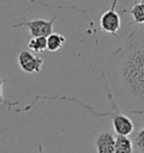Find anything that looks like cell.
<instances>
[{
  "label": "cell",
  "mask_w": 144,
  "mask_h": 153,
  "mask_svg": "<svg viewBox=\"0 0 144 153\" xmlns=\"http://www.w3.org/2000/svg\"><path fill=\"white\" fill-rule=\"evenodd\" d=\"M132 29L123 44L111 53L107 73L126 102V111L144 113V25Z\"/></svg>",
  "instance_id": "6da1fadb"
},
{
  "label": "cell",
  "mask_w": 144,
  "mask_h": 153,
  "mask_svg": "<svg viewBox=\"0 0 144 153\" xmlns=\"http://www.w3.org/2000/svg\"><path fill=\"white\" fill-rule=\"evenodd\" d=\"M104 83H105V88H106V92L108 95V98L111 100V105L114 107V110L111 113V120H113V127H114V131L116 132L117 135H130L134 132V123L133 120H131L128 116L122 114L120 113V106H117L115 101V98L114 96L111 95V89L108 87V82L106 81V79L104 78Z\"/></svg>",
  "instance_id": "7a4b0ae2"
},
{
  "label": "cell",
  "mask_w": 144,
  "mask_h": 153,
  "mask_svg": "<svg viewBox=\"0 0 144 153\" xmlns=\"http://www.w3.org/2000/svg\"><path fill=\"white\" fill-rule=\"evenodd\" d=\"M58 18V15H55L52 19L45 20V19H34V20H24L22 23L14 24L13 27H26L29 29L32 37H37V36H45L48 37V35L53 33V25L55 19Z\"/></svg>",
  "instance_id": "3957f363"
},
{
  "label": "cell",
  "mask_w": 144,
  "mask_h": 153,
  "mask_svg": "<svg viewBox=\"0 0 144 153\" xmlns=\"http://www.w3.org/2000/svg\"><path fill=\"white\" fill-rule=\"evenodd\" d=\"M117 1L118 0H113L111 8L106 10L104 14L101 15L99 24H100V28L106 32V33L111 34L113 36H117V33L120 29V17L117 10H116V6H117Z\"/></svg>",
  "instance_id": "277c9868"
},
{
  "label": "cell",
  "mask_w": 144,
  "mask_h": 153,
  "mask_svg": "<svg viewBox=\"0 0 144 153\" xmlns=\"http://www.w3.org/2000/svg\"><path fill=\"white\" fill-rule=\"evenodd\" d=\"M17 60L20 69L27 73H39L43 67V59L26 50L18 54Z\"/></svg>",
  "instance_id": "5b68a950"
},
{
  "label": "cell",
  "mask_w": 144,
  "mask_h": 153,
  "mask_svg": "<svg viewBox=\"0 0 144 153\" xmlns=\"http://www.w3.org/2000/svg\"><path fill=\"white\" fill-rule=\"evenodd\" d=\"M116 139L109 132H101L96 139L95 146L97 153H115Z\"/></svg>",
  "instance_id": "8992f818"
},
{
  "label": "cell",
  "mask_w": 144,
  "mask_h": 153,
  "mask_svg": "<svg viewBox=\"0 0 144 153\" xmlns=\"http://www.w3.org/2000/svg\"><path fill=\"white\" fill-rule=\"evenodd\" d=\"M124 14H128L132 16L133 22H131L128 26L133 25H144V1L135 0L134 6L131 9H124Z\"/></svg>",
  "instance_id": "52a82bcc"
},
{
  "label": "cell",
  "mask_w": 144,
  "mask_h": 153,
  "mask_svg": "<svg viewBox=\"0 0 144 153\" xmlns=\"http://www.w3.org/2000/svg\"><path fill=\"white\" fill-rule=\"evenodd\" d=\"M115 153H134V143L128 137V135H117Z\"/></svg>",
  "instance_id": "ba28073f"
},
{
  "label": "cell",
  "mask_w": 144,
  "mask_h": 153,
  "mask_svg": "<svg viewBox=\"0 0 144 153\" xmlns=\"http://www.w3.org/2000/svg\"><path fill=\"white\" fill-rule=\"evenodd\" d=\"M67 39L65 37L59 33H52L48 36V50L50 52H56L63 48Z\"/></svg>",
  "instance_id": "9c48e42d"
},
{
  "label": "cell",
  "mask_w": 144,
  "mask_h": 153,
  "mask_svg": "<svg viewBox=\"0 0 144 153\" xmlns=\"http://www.w3.org/2000/svg\"><path fill=\"white\" fill-rule=\"evenodd\" d=\"M27 48L35 53H42L48 50V37L45 36H37L29 39Z\"/></svg>",
  "instance_id": "30bf717a"
},
{
  "label": "cell",
  "mask_w": 144,
  "mask_h": 153,
  "mask_svg": "<svg viewBox=\"0 0 144 153\" xmlns=\"http://www.w3.org/2000/svg\"><path fill=\"white\" fill-rule=\"evenodd\" d=\"M133 143L140 153H144V125L135 133Z\"/></svg>",
  "instance_id": "8fae6325"
},
{
  "label": "cell",
  "mask_w": 144,
  "mask_h": 153,
  "mask_svg": "<svg viewBox=\"0 0 144 153\" xmlns=\"http://www.w3.org/2000/svg\"><path fill=\"white\" fill-rule=\"evenodd\" d=\"M2 86H4V79L0 78V105L6 106V107H8V108H11V107H14V106L19 105L18 101H14V102H13V101L6 100L5 98H4V96H2Z\"/></svg>",
  "instance_id": "7c38bea8"
},
{
  "label": "cell",
  "mask_w": 144,
  "mask_h": 153,
  "mask_svg": "<svg viewBox=\"0 0 144 153\" xmlns=\"http://www.w3.org/2000/svg\"><path fill=\"white\" fill-rule=\"evenodd\" d=\"M39 153H44V152H43V149H42V145H39Z\"/></svg>",
  "instance_id": "4fadbf2b"
},
{
  "label": "cell",
  "mask_w": 144,
  "mask_h": 153,
  "mask_svg": "<svg viewBox=\"0 0 144 153\" xmlns=\"http://www.w3.org/2000/svg\"><path fill=\"white\" fill-rule=\"evenodd\" d=\"M141 1H144V0H141Z\"/></svg>",
  "instance_id": "5bb4252c"
}]
</instances>
